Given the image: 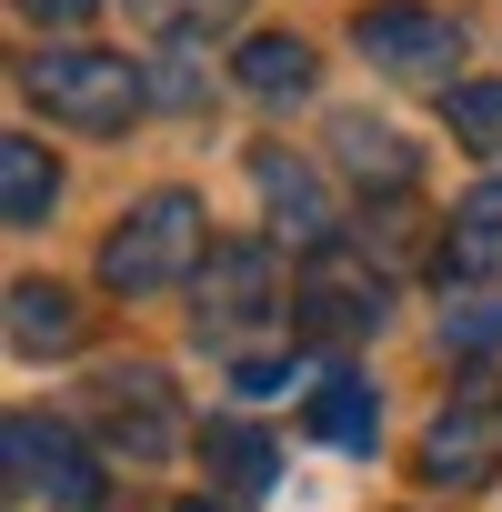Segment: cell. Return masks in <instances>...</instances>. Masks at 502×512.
<instances>
[{"mask_svg": "<svg viewBox=\"0 0 502 512\" xmlns=\"http://www.w3.org/2000/svg\"><path fill=\"white\" fill-rule=\"evenodd\" d=\"M21 91L61 121V131H131V111L151 101V81H141V61L131 51H91V41H61V51H31L21 61Z\"/></svg>", "mask_w": 502, "mask_h": 512, "instance_id": "6da1fadb", "label": "cell"}, {"mask_svg": "<svg viewBox=\"0 0 502 512\" xmlns=\"http://www.w3.org/2000/svg\"><path fill=\"white\" fill-rule=\"evenodd\" d=\"M211 262V231H201V201L191 191H151V201H131L121 211V231L101 241V282L111 292H181L191 272Z\"/></svg>", "mask_w": 502, "mask_h": 512, "instance_id": "7a4b0ae2", "label": "cell"}, {"mask_svg": "<svg viewBox=\"0 0 502 512\" xmlns=\"http://www.w3.org/2000/svg\"><path fill=\"white\" fill-rule=\"evenodd\" d=\"M282 302H292V292H282V262H272L262 241H211V262L191 272V322H201V342L272 332Z\"/></svg>", "mask_w": 502, "mask_h": 512, "instance_id": "3957f363", "label": "cell"}, {"mask_svg": "<svg viewBox=\"0 0 502 512\" xmlns=\"http://www.w3.org/2000/svg\"><path fill=\"white\" fill-rule=\"evenodd\" d=\"M382 312H392V282L362 262L352 241H322V251H302L292 322H302L312 342H362V332H382Z\"/></svg>", "mask_w": 502, "mask_h": 512, "instance_id": "277c9868", "label": "cell"}, {"mask_svg": "<svg viewBox=\"0 0 502 512\" xmlns=\"http://www.w3.org/2000/svg\"><path fill=\"white\" fill-rule=\"evenodd\" d=\"M91 422H101V452L131 462V472L171 462V442H181V412H171L161 362H111V372L91 382Z\"/></svg>", "mask_w": 502, "mask_h": 512, "instance_id": "5b68a950", "label": "cell"}, {"mask_svg": "<svg viewBox=\"0 0 502 512\" xmlns=\"http://www.w3.org/2000/svg\"><path fill=\"white\" fill-rule=\"evenodd\" d=\"M412 472H422L432 492H482V482L502 472V392H492V382L452 392V402L422 422V452H412Z\"/></svg>", "mask_w": 502, "mask_h": 512, "instance_id": "8992f818", "label": "cell"}, {"mask_svg": "<svg viewBox=\"0 0 502 512\" xmlns=\"http://www.w3.org/2000/svg\"><path fill=\"white\" fill-rule=\"evenodd\" d=\"M11 482L41 492L51 512H101V492H111L101 452L71 422H51V412H11Z\"/></svg>", "mask_w": 502, "mask_h": 512, "instance_id": "52a82bcc", "label": "cell"}, {"mask_svg": "<svg viewBox=\"0 0 502 512\" xmlns=\"http://www.w3.org/2000/svg\"><path fill=\"white\" fill-rule=\"evenodd\" d=\"M352 51H362L372 71H392V81H442V91H452V61H462L472 41H462V21H452V11L382 0V11H362V21H352Z\"/></svg>", "mask_w": 502, "mask_h": 512, "instance_id": "ba28073f", "label": "cell"}, {"mask_svg": "<svg viewBox=\"0 0 502 512\" xmlns=\"http://www.w3.org/2000/svg\"><path fill=\"white\" fill-rule=\"evenodd\" d=\"M251 181H262V201H272V221H282V241H302V251H322V241H342L332 231V191L292 161V151H251Z\"/></svg>", "mask_w": 502, "mask_h": 512, "instance_id": "9c48e42d", "label": "cell"}, {"mask_svg": "<svg viewBox=\"0 0 502 512\" xmlns=\"http://www.w3.org/2000/svg\"><path fill=\"white\" fill-rule=\"evenodd\" d=\"M332 161H342L362 191H412V181H422V151H412L392 121H362V111L332 121Z\"/></svg>", "mask_w": 502, "mask_h": 512, "instance_id": "30bf717a", "label": "cell"}, {"mask_svg": "<svg viewBox=\"0 0 502 512\" xmlns=\"http://www.w3.org/2000/svg\"><path fill=\"white\" fill-rule=\"evenodd\" d=\"M492 272H502V181H482L442 231V282H492Z\"/></svg>", "mask_w": 502, "mask_h": 512, "instance_id": "8fae6325", "label": "cell"}, {"mask_svg": "<svg viewBox=\"0 0 502 512\" xmlns=\"http://www.w3.org/2000/svg\"><path fill=\"white\" fill-rule=\"evenodd\" d=\"M302 432H312V442H342V452H372V432H382V402H372V382H352V372H322V382H312V402H302Z\"/></svg>", "mask_w": 502, "mask_h": 512, "instance_id": "7c38bea8", "label": "cell"}, {"mask_svg": "<svg viewBox=\"0 0 502 512\" xmlns=\"http://www.w3.org/2000/svg\"><path fill=\"white\" fill-rule=\"evenodd\" d=\"M91 322H81V302L61 292V282H11V352H71Z\"/></svg>", "mask_w": 502, "mask_h": 512, "instance_id": "4fadbf2b", "label": "cell"}, {"mask_svg": "<svg viewBox=\"0 0 502 512\" xmlns=\"http://www.w3.org/2000/svg\"><path fill=\"white\" fill-rule=\"evenodd\" d=\"M51 201H61L51 151L11 131V141H0V221H11V231H41V221H51Z\"/></svg>", "mask_w": 502, "mask_h": 512, "instance_id": "5bb4252c", "label": "cell"}, {"mask_svg": "<svg viewBox=\"0 0 502 512\" xmlns=\"http://www.w3.org/2000/svg\"><path fill=\"white\" fill-rule=\"evenodd\" d=\"M231 81H241L251 101H302V91H312V41H292V31H262V41H241Z\"/></svg>", "mask_w": 502, "mask_h": 512, "instance_id": "9a60e30c", "label": "cell"}, {"mask_svg": "<svg viewBox=\"0 0 502 512\" xmlns=\"http://www.w3.org/2000/svg\"><path fill=\"white\" fill-rule=\"evenodd\" d=\"M201 462H211L221 492H272V472H282L272 432H251V422H211V432H201Z\"/></svg>", "mask_w": 502, "mask_h": 512, "instance_id": "2e32d148", "label": "cell"}, {"mask_svg": "<svg viewBox=\"0 0 502 512\" xmlns=\"http://www.w3.org/2000/svg\"><path fill=\"white\" fill-rule=\"evenodd\" d=\"M241 11L251 0H131V31H151V41H221V31H241Z\"/></svg>", "mask_w": 502, "mask_h": 512, "instance_id": "e0dca14e", "label": "cell"}, {"mask_svg": "<svg viewBox=\"0 0 502 512\" xmlns=\"http://www.w3.org/2000/svg\"><path fill=\"white\" fill-rule=\"evenodd\" d=\"M442 121H452L462 151L502 161V81H452V91H442Z\"/></svg>", "mask_w": 502, "mask_h": 512, "instance_id": "ac0fdd59", "label": "cell"}, {"mask_svg": "<svg viewBox=\"0 0 502 512\" xmlns=\"http://www.w3.org/2000/svg\"><path fill=\"white\" fill-rule=\"evenodd\" d=\"M442 342H452V352H492V342H502V302H492V292H462V302L442 312Z\"/></svg>", "mask_w": 502, "mask_h": 512, "instance_id": "d6986e66", "label": "cell"}, {"mask_svg": "<svg viewBox=\"0 0 502 512\" xmlns=\"http://www.w3.org/2000/svg\"><path fill=\"white\" fill-rule=\"evenodd\" d=\"M141 81H151V101H171V111H191V101H201V71H191V41H161V61H151Z\"/></svg>", "mask_w": 502, "mask_h": 512, "instance_id": "ffe728a7", "label": "cell"}, {"mask_svg": "<svg viewBox=\"0 0 502 512\" xmlns=\"http://www.w3.org/2000/svg\"><path fill=\"white\" fill-rule=\"evenodd\" d=\"M231 382H241V402H272V392H292V362H282V352H251Z\"/></svg>", "mask_w": 502, "mask_h": 512, "instance_id": "44dd1931", "label": "cell"}, {"mask_svg": "<svg viewBox=\"0 0 502 512\" xmlns=\"http://www.w3.org/2000/svg\"><path fill=\"white\" fill-rule=\"evenodd\" d=\"M21 11H31V21H51V31H81L101 0H21Z\"/></svg>", "mask_w": 502, "mask_h": 512, "instance_id": "7402d4cb", "label": "cell"}, {"mask_svg": "<svg viewBox=\"0 0 502 512\" xmlns=\"http://www.w3.org/2000/svg\"><path fill=\"white\" fill-rule=\"evenodd\" d=\"M181 512H221V502H181Z\"/></svg>", "mask_w": 502, "mask_h": 512, "instance_id": "603a6c76", "label": "cell"}]
</instances>
